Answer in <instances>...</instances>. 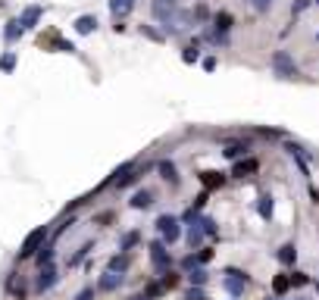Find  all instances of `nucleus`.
Segmentation results:
<instances>
[{
  "label": "nucleus",
  "instance_id": "nucleus-14",
  "mask_svg": "<svg viewBox=\"0 0 319 300\" xmlns=\"http://www.w3.org/2000/svg\"><path fill=\"white\" fill-rule=\"evenodd\" d=\"M128 266H131V256H128V253H116V256L107 259V269H110V272H119V275H125Z\"/></svg>",
  "mask_w": 319,
  "mask_h": 300
},
{
  "label": "nucleus",
  "instance_id": "nucleus-8",
  "mask_svg": "<svg viewBox=\"0 0 319 300\" xmlns=\"http://www.w3.org/2000/svg\"><path fill=\"white\" fill-rule=\"evenodd\" d=\"M260 172V160L257 157H241L232 163V178H247V175H257Z\"/></svg>",
  "mask_w": 319,
  "mask_h": 300
},
{
  "label": "nucleus",
  "instance_id": "nucleus-5",
  "mask_svg": "<svg viewBox=\"0 0 319 300\" xmlns=\"http://www.w3.org/2000/svg\"><path fill=\"white\" fill-rule=\"evenodd\" d=\"M272 69L281 75V79H297V75H300L288 50H275V56H272Z\"/></svg>",
  "mask_w": 319,
  "mask_h": 300
},
{
  "label": "nucleus",
  "instance_id": "nucleus-18",
  "mask_svg": "<svg viewBox=\"0 0 319 300\" xmlns=\"http://www.w3.org/2000/svg\"><path fill=\"white\" fill-rule=\"evenodd\" d=\"M200 184H203V191H216V188L225 184V175L222 172H200Z\"/></svg>",
  "mask_w": 319,
  "mask_h": 300
},
{
  "label": "nucleus",
  "instance_id": "nucleus-22",
  "mask_svg": "<svg viewBox=\"0 0 319 300\" xmlns=\"http://www.w3.org/2000/svg\"><path fill=\"white\" fill-rule=\"evenodd\" d=\"M185 278H188V281H191V288H203V285H206V281H210V272H206L203 266H197V269H191V272H188Z\"/></svg>",
  "mask_w": 319,
  "mask_h": 300
},
{
  "label": "nucleus",
  "instance_id": "nucleus-39",
  "mask_svg": "<svg viewBox=\"0 0 319 300\" xmlns=\"http://www.w3.org/2000/svg\"><path fill=\"white\" fill-rule=\"evenodd\" d=\"M185 300H206V294H203L200 288H188V291H185Z\"/></svg>",
  "mask_w": 319,
  "mask_h": 300
},
{
  "label": "nucleus",
  "instance_id": "nucleus-46",
  "mask_svg": "<svg viewBox=\"0 0 319 300\" xmlns=\"http://www.w3.org/2000/svg\"><path fill=\"white\" fill-rule=\"evenodd\" d=\"M297 300H307V297H297Z\"/></svg>",
  "mask_w": 319,
  "mask_h": 300
},
{
  "label": "nucleus",
  "instance_id": "nucleus-19",
  "mask_svg": "<svg viewBox=\"0 0 319 300\" xmlns=\"http://www.w3.org/2000/svg\"><path fill=\"white\" fill-rule=\"evenodd\" d=\"M107 4H110V13L116 19H122V16H128L135 10V0H107Z\"/></svg>",
  "mask_w": 319,
  "mask_h": 300
},
{
  "label": "nucleus",
  "instance_id": "nucleus-20",
  "mask_svg": "<svg viewBox=\"0 0 319 300\" xmlns=\"http://www.w3.org/2000/svg\"><path fill=\"white\" fill-rule=\"evenodd\" d=\"M128 203L135 206V210H147V206L154 203V191H147V188H144V191H135V194H131V200H128Z\"/></svg>",
  "mask_w": 319,
  "mask_h": 300
},
{
  "label": "nucleus",
  "instance_id": "nucleus-11",
  "mask_svg": "<svg viewBox=\"0 0 319 300\" xmlns=\"http://www.w3.org/2000/svg\"><path fill=\"white\" fill-rule=\"evenodd\" d=\"M53 253H56V247H53V241L47 238V241L41 244V250L34 253V262H38V269H44V266H53Z\"/></svg>",
  "mask_w": 319,
  "mask_h": 300
},
{
  "label": "nucleus",
  "instance_id": "nucleus-3",
  "mask_svg": "<svg viewBox=\"0 0 319 300\" xmlns=\"http://www.w3.org/2000/svg\"><path fill=\"white\" fill-rule=\"evenodd\" d=\"M157 232H160V241H163V244H175V241L182 238V222H179L175 216L163 213V216L157 219Z\"/></svg>",
  "mask_w": 319,
  "mask_h": 300
},
{
  "label": "nucleus",
  "instance_id": "nucleus-47",
  "mask_svg": "<svg viewBox=\"0 0 319 300\" xmlns=\"http://www.w3.org/2000/svg\"><path fill=\"white\" fill-rule=\"evenodd\" d=\"M313 4H319V0H313Z\"/></svg>",
  "mask_w": 319,
  "mask_h": 300
},
{
  "label": "nucleus",
  "instance_id": "nucleus-30",
  "mask_svg": "<svg viewBox=\"0 0 319 300\" xmlns=\"http://www.w3.org/2000/svg\"><path fill=\"white\" fill-rule=\"evenodd\" d=\"M179 266H182V272H191V269H197V266H200V262H197V253H188V256H182V262H179Z\"/></svg>",
  "mask_w": 319,
  "mask_h": 300
},
{
  "label": "nucleus",
  "instance_id": "nucleus-33",
  "mask_svg": "<svg viewBox=\"0 0 319 300\" xmlns=\"http://www.w3.org/2000/svg\"><path fill=\"white\" fill-rule=\"evenodd\" d=\"M288 281H291L294 288H304V285H310V275H304V272H291Z\"/></svg>",
  "mask_w": 319,
  "mask_h": 300
},
{
  "label": "nucleus",
  "instance_id": "nucleus-34",
  "mask_svg": "<svg viewBox=\"0 0 319 300\" xmlns=\"http://www.w3.org/2000/svg\"><path fill=\"white\" fill-rule=\"evenodd\" d=\"M213 253H216L213 247H197V262H200V266H203V262H210Z\"/></svg>",
  "mask_w": 319,
  "mask_h": 300
},
{
  "label": "nucleus",
  "instance_id": "nucleus-4",
  "mask_svg": "<svg viewBox=\"0 0 319 300\" xmlns=\"http://www.w3.org/2000/svg\"><path fill=\"white\" fill-rule=\"evenodd\" d=\"M251 285V278L244 275L241 269H225V278H222V288L232 294V300H238L241 294H244V288Z\"/></svg>",
  "mask_w": 319,
  "mask_h": 300
},
{
  "label": "nucleus",
  "instance_id": "nucleus-6",
  "mask_svg": "<svg viewBox=\"0 0 319 300\" xmlns=\"http://www.w3.org/2000/svg\"><path fill=\"white\" fill-rule=\"evenodd\" d=\"M56 281H60V272H56V266H44V269H38V275H34V294H47Z\"/></svg>",
  "mask_w": 319,
  "mask_h": 300
},
{
  "label": "nucleus",
  "instance_id": "nucleus-7",
  "mask_svg": "<svg viewBox=\"0 0 319 300\" xmlns=\"http://www.w3.org/2000/svg\"><path fill=\"white\" fill-rule=\"evenodd\" d=\"M150 262H154V269H157V272L172 269V256H169V250H166V244H163V241H154V244H150Z\"/></svg>",
  "mask_w": 319,
  "mask_h": 300
},
{
  "label": "nucleus",
  "instance_id": "nucleus-13",
  "mask_svg": "<svg viewBox=\"0 0 319 300\" xmlns=\"http://www.w3.org/2000/svg\"><path fill=\"white\" fill-rule=\"evenodd\" d=\"M157 172H160V178H163V181L179 184V169H175V163H172V160H160V163H157Z\"/></svg>",
  "mask_w": 319,
  "mask_h": 300
},
{
  "label": "nucleus",
  "instance_id": "nucleus-21",
  "mask_svg": "<svg viewBox=\"0 0 319 300\" xmlns=\"http://www.w3.org/2000/svg\"><path fill=\"white\" fill-rule=\"evenodd\" d=\"M138 244H141V232H125L119 238V250L122 253H131V247H138Z\"/></svg>",
  "mask_w": 319,
  "mask_h": 300
},
{
  "label": "nucleus",
  "instance_id": "nucleus-16",
  "mask_svg": "<svg viewBox=\"0 0 319 300\" xmlns=\"http://www.w3.org/2000/svg\"><path fill=\"white\" fill-rule=\"evenodd\" d=\"M185 241H188V247H191V250H197L200 244H203V229H200V222H191V225H188Z\"/></svg>",
  "mask_w": 319,
  "mask_h": 300
},
{
  "label": "nucleus",
  "instance_id": "nucleus-10",
  "mask_svg": "<svg viewBox=\"0 0 319 300\" xmlns=\"http://www.w3.org/2000/svg\"><path fill=\"white\" fill-rule=\"evenodd\" d=\"M247 150H251V144H247V141H232V144H225L222 157L229 160V163H235V160H241V157H247Z\"/></svg>",
  "mask_w": 319,
  "mask_h": 300
},
{
  "label": "nucleus",
  "instance_id": "nucleus-2",
  "mask_svg": "<svg viewBox=\"0 0 319 300\" xmlns=\"http://www.w3.org/2000/svg\"><path fill=\"white\" fill-rule=\"evenodd\" d=\"M150 13L166 25V31H175V16H179V0H150Z\"/></svg>",
  "mask_w": 319,
  "mask_h": 300
},
{
  "label": "nucleus",
  "instance_id": "nucleus-27",
  "mask_svg": "<svg viewBox=\"0 0 319 300\" xmlns=\"http://www.w3.org/2000/svg\"><path fill=\"white\" fill-rule=\"evenodd\" d=\"M91 250H94V241H88V244H82V247H79V250H75V253L69 256V266H79V262H82V259H85V256L91 253Z\"/></svg>",
  "mask_w": 319,
  "mask_h": 300
},
{
  "label": "nucleus",
  "instance_id": "nucleus-45",
  "mask_svg": "<svg viewBox=\"0 0 319 300\" xmlns=\"http://www.w3.org/2000/svg\"><path fill=\"white\" fill-rule=\"evenodd\" d=\"M128 300H147V297H144V294H131Z\"/></svg>",
  "mask_w": 319,
  "mask_h": 300
},
{
  "label": "nucleus",
  "instance_id": "nucleus-43",
  "mask_svg": "<svg viewBox=\"0 0 319 300\" xmlns=\"http://www.w3.org/2000/svg\"><path fill=\"white\" fill-rule=\"evenodd\" d=\"M91 294H94V291H91V288H85V291L75 294V300H91Z\"/></svg>",
  "mask_w": 319,
  "mask_h": 300
},
{
  "label": "nucleus",
  "instance_id": "nucleus-42",
  "mask_svg": "<svg viewBox=\"0 0 319 300\" xmlns=\"http://www.w3.org/2000/svg\"><path fill=\"white\" fill-rule=\"evenodd\" d=\"M194 16H197V19H210V10H206L203 4H197V10H194Z\"/></svg>",
  "mask_w": 319,
  "mask_h": 300
},
{
  "label": "nucleus",
  "instance_id": "nucleus-48",
  "mask_svg": "<svg viewBox=\"0 0 319 300\" xmlns=\"http://www.w3.org/2000/svg\"><path fill=\"white\" fill-rule=\"evenodd\" d=\"M316 41H319V34H316Z\"/></svg>",
  "mask_w": 319,
  "mask_h": 300
},
{
  "label": "nucleus",
  "instance_id": "nucleus-37",
  "mask_svg": "<svg viewBox=\"0 0 319 300\" xmlns=\"http://www.w3.org/2000/svg\"><path fill=\"white\" fill-rule=\"evenodd\" d=\"M251 7H254L257 13H269V10H272V0H251Z\"/></svg>",
  "mask_w": 319,
  "mask_h": 300
},
{
  "label": "nucleus",
  "instance_id": "nucleus-38",
  "mask_svg": "<svg viewBox=\"0 0 319 300\" xmlns=\"http://www.w3.org/2000/svg\"><path fill=\"white\" fill-rule=\"evenodd\" d=\"M182 60H185V63H197V44H191V47H185V53H182Z\"/></svg>",
  "mask_w": 319,
  "mask_h": 300
},
{
  "label": "nucleus",
  "instance_id": "nucleus-36",
  "mask_svg": "<svg viewBox=\"0 0 319 300\" xmlns=\"http://www.w3.org/2000/svg\"><path fill=\"white\" fill-rule=\"evenodd\" d=\"M206 200H210V191H203V194H197V197H194V203H191V210H197V213H200V210H203V206H206Z\"/></svg>",
  "mask_w": 319,
  "mask_h": 300
},
{
  "label": "nucleus",
  "instance_id": "nucleus-35",
  "mask_svg": "<svg viewBox=\"0 0 319 300\" xmlns=\"http://www.w3.org/2000/svg\"><path fill=\"white\" fill-rule=\"evenodd\" d=\"M141 34H144V38H150V41H163V31L150 28V25H141Z\"/></svg>",
  "mask_w": 319,
  "mask_h": 300
},
{
  "label": "nucleus",
  "instance_id": "nucleus-17",
  "mask_svg": "<svg viewBox=\"0 0 319 300\" xmlns=\"http://www.w3.org/2000/svg\"><path fill=\"white\" fill-rule=\"evenodd\" d=\"M41 13H44L41 7H25V10H22V16H19L22 28H25V31H28V28H34V25H38V19H41Z\"/></svg>",
  "mask_w": 319,
  "mask_h": 300
},
{
  "label": "nucleus",
  "instance_id": "nucleus-25",
  "mask_svg": "<svg viewBox=\"0 0 319 300\" xmlns=\"http://www.w3.org/2000/svg\"><path fill=\"white\" fill-rule=\"evenodd\" d=\"M257 213H260V219H272V197L269 194H260L257 197Z\"/></svg>",
  "mask_w": 319,
  "mask_h": 300
},
{
  "label": "nucleus",
  "instance_id": "nucleus-9",
  "mask_svg": "<svg viewBox=\"0 0 319 300\" xmlns=\"http://www.w3.org/2000/svg\"><path fill=\"white\" fill-rule=\"evenodd\" d=\"M7 294L13 300H25L28 297V285H25V278L19 275V272H10L7 275Z\"/></svg>",
  "mask_w": 319,
  "mask_h": 300
},
{
  "label": "nucleus",
  "instance_id": "nucleus-12",
  "mask_svg": "<svg viewBox=\"0 0 319 300\" xmlns=\"http://www.w3.org/2000/svg\"><path fill=\"white\" fill-rule=\"evenodd\" d=\"M122 281H125V275H119V272H103L100 278H97V291H116L119 285H122Z\"/></svg>",
  "mask_w": 319,
  "mask_h": 300
},
{
  "label": "nucleus",
  "instance_id": "nucleus-15",
  "mask_svg": "<svg viewBox=\"0 0 319 300\" xmlns=\"http://www.w3.org/2000/svg\"><path fill=\"white\" fill-rule=\"evenodd\" d=\"M22 34H25V28H22V22H19V19H10V22L4 25V41H7V44H16Z\"/></svg>",
  "mask_w": 319,
  "mask_h": 300
},
{
  "label": "nucleus",
  "instance_id": "nucleus-24",
  "mask_svg": "<svg viewBox=\"0 0 319 300\" xmlns=\"http://www.w3.org/2000/svg\"><path fill=\"white\" fill-rule=\"evenodd\" d=\"M275 256H278V262H281V266H294V259H297V250H294V244H281Z\"/></svg>",
  "mask_w": 319,
  "mask_h": 300
},
{
  "label": "nucleus",
  "instance_id": "nucleus-31",
  "mask_svg": "<svg viewBox=\"0 0 319 300\" xmlns=\"http://www.w3.org/2000/svg\"><path fill=\"white\" fill-rule=\"evenodd\" d=\"M163 291H166V288L160 285V281H150V285L144 288V297H147V300H154V297H160Z\"/></svg>",
  "mask_w": 319,
  "mask_h": 300
},
{
  "label": "nucleus",
  "instance_id": "nucleus-32",
  "mask_svg": "<svg viewBox=\"0 0 319 300\" xmlns=\"http://www.w3.org/2000/svg\"><path fill=\"white\" fill-rule=\"evenodd\" d=\"M197 222H200V229H203V235H216V222H213L210 216H197Z\"/></svg>",
  "mask_w": 319,
  "mask_h": 300
},
{
  "label": "nucleus",
  "instance_id": "nucleus-40",
  "mask_svg": "<svg viewBox=\"0 0 319 300\" xmlns=\"http://www.w3.org/2000/svg\"><path fill=\"white\" fill-rule=\"evenodd\" d=\"M310 7H313V0H297V4H294V16H300V13L310 10Z\"/></svg>",
  "mask_w": 319,
  "mask_h": 300
},
{
  "label": "nucleus",
  "instance_id": "nucleus-44",
  "mask_svg": "<svg viewBox=\"0 0 319 300\" xmlns=\"http://www.w3.org/2000/svg\"><path fill=\"white\" fill-rule=\"evenodd\" d=\"M203 69H206V72L216 69V60H213V56H206V60H203Z\"/></svg>",
  "mask_w": 319,
  "mask_h": 300
},
{
  "label": "nucleus",
  "instance_id": "nucleus-1",
  "mask_svg": "<svg viewBox=\"0 0 319 300\" xmlns=\"http://www.w3.org/2000/svg\"><path fill=\"white\" fill-rule=\"evenodd\" d=\"M47 238H50V229H47V225H38L34 232L25 235V241H22V247H19V256H16V259H19V262H22V259H31L38 250H41V244H44Z\"/></svg>",
  "mask_w": 319,
  "mask_h": 300
},
{
  "label": "nucleus",
  "instance_id": "nucleus-26",
  "mask_svg": "<svg viewBox=\"0 0 319 300\" xmlns=\"http://www.w3.org/2000/svg\"><path fill=\"white\" fill-rule=\"evenodd\" d=\"M179 281H182V275H179V272H172V269H166V272H160V285H163L166 291H172V288L179 285Z\"/></svg>",
  "mask_w": 319,
  "mask_h": 300
},
{
  "label": "nucleus",
  "instance_id": "nucleus-23",
  "mask_svg": "<svg viewBox=\"0 0 319 300\" xmlns=\"http://www.w3.org/2000/svg\"><path fill=\"white\" fill-rule=\"evenodd\" d=\"M75 31H79V34L97 31V19H94V16H79V19H75Z\"/></svg>",
  "mask_w": 319,
  "mask_h": 300
},
{
  "label": "nucleus",
  "instance_id": "nucleus-41",
  "mask_svg": "<svg viewBox=\"0 0 319 300\" xmlns=\"http://www.w3.org/2000/svg\"><path fill=\"white\" fill-rule=\"evenodd\" d=\"M94 222H97V225H107V222H113V213L107 210V213H100V216H94Z\"/></svg>",
  "mask_w": 319,
  "mask_h": 300
},
{
  "label": "nucleus",
  "instance_id": "nucleus-29",
  "mask_svg": "<svg viewBox=\"0 0 319 300\" xmlns=\"http://www.w3.org/2000/svg\"><path fill=\"white\" fill-rule=\"evenodd\" d=\"M13 69H16V53L7 50L4 56H0V72H13Z\"/></svg>",
  "mask_w": 319,
  "mask_h": 300
},
{
  "label": "nucleus",
  "instance_id": "nucleus-28",
  "mask_svg": "<svg viewBox=\"0 0 319 300\" xmlns=\"http://www.w3.org/2000/svg\"><path fill=\"white\" fill-rule=\"evenodd\" d=\"M288 288H291V281H288V275H275V278H272V291H275L278 297H281V294H285Z\"/></svg>",
  "mask_w": 319,
  "mask_h": 300
}]
</instances>
